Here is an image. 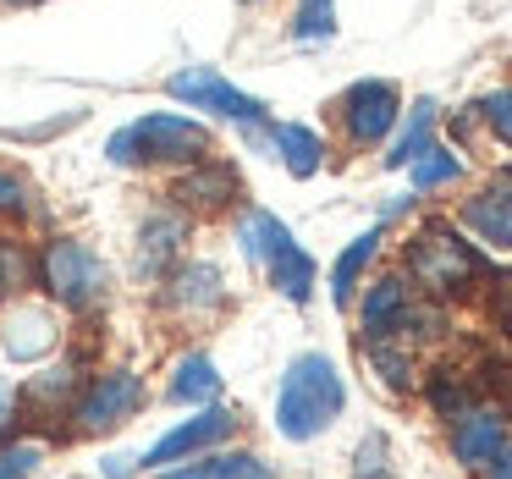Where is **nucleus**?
Instances as JSON below:
<instances>
[{
	"mask_svg": "<svg viewBox=\"0 0 512 479\" xmlns=\"http://www.w3.org/2000/svg\"><path fill=\"white\" fill-rule=\"evenodd\" d=\"M402 276L413 281V292H424L430 303H457L474 298L496 270H490L485 248L474 243L468 232H457L452 221H419L402 248Z\"/></svg>",
	"mask_w": 512,
	"mask_h": 479,
	"instance_id": "nucleus-1",
	"label": "nucleus"
},
{
	"mask_svg": "<svg viewBox=\"0 0 512 479\" xmlns=\"http://www.w3.org/2000/svg\"><path fill=\"white\" fill-rule=\"evenodd\" d=\"M215 155V138L199 116L188 111H149L133 116L127 127H116L105 138V160L122 171H144V166H166V171H188L199 160Z\"/></svg>",
	"mask_w": 512,
	"mask_h": 479,
	"instance_id": "nucleus-2",
	"label": "nucleus"
},
{
	"mask_svg": "<svg viewBox=\"0 0 512 479\" xmlns=\"http://www.w3.org/2000/svg\"><path fill=\"white\" fill-rule=\"evenodd\" d=\"M347 408V380L325 353H298L276 391V430L287 441H320Z\"/></svg>",
	"mask_w": 512,
	"mask_h": 479,
	"instance_id": "nucleus-3",
	"label": "nucleus"
},
{
	"mask_svg": "<svg viewBox=\"0 0 512 479\" xmlns=\"http://www.w3.org/2000/svg\"><path fill=\"white\" fill-rule=\"evenodd\" d=\"M34 287L45 292L56 309L89 314V309H100L105 292H111V270H105V259L94 254L83 237L56 232L34 248Z\"/></svg>",
	"mask_w": 512,
	"mask_h": 479,
	"instance_id": "nucleus-4",
	"label": "nucleus"
},
{
	"mask_svg": "<svg viewBox=\"0 0 512 479\" xmlns=\"http://www.w3.org/2000/svg\"><path fill=\"white\" fill-rule=\"evenodd\" d=\"M166 94L188 111H204L215 122H232V127H270V105L243 94L221 67H182L166 78Z\"/></svg>",
	"mask_w": 512,
	"mask_h": 479,
	"instance_id": "nucleus-5",
	"label": "nucleus"
},
{
	"mask_svg": "<svg viewBox=\"0 0 512 479\" xmlns=\"http://www.w3.org/2000/svg\"><path fill=\"white\" fill-rule=\"evenodd\" d=\"M331 116H336V127H342V138L353 149H375V144H386L402 122V89L391 78H358L336 94Z\"/></svg>",
	"mask_w": 512,
	"mask_h": 479,
	"instance_id": "nucleus-6",
	"label": "nucleus"
},
{
	"mask_svg": "<svg viewBox=\"0 0 512 479\" xmlns=\"http://www.w3.org/2000/svg\"><path fill=\"white\" fill-rule=\"evenodd\" d=\"M232 435H237V413L221 408V402H204L193 419L171 424V430L160 435V441L149 446L144 457H138V468H149V474H166V468L193 463V457H204V452H215V446H226Z\"/></svg>",
	"mask_w": 512,
	"mask_h": 479,
	"instance_id": "nucleus-7",
	"label": "nucleus"
},
{
	"mask_svg": "<svg viewBox=\"0 0 512 479\" xmlns=\"http://www.w3.org/2000/svg\"><path fill=\"white\" fill-rule=\"evenodd\" d=\"M138 402H144V375H133V369H100V375L83 386V397L72 402V430L78 435H105L116 430V424L127 419V413H138Z\"/></svg>",
	"mask_w": 512,
	"mask_h": 479,
	"instance_id": "nucleus-8",
	"label": "nucleus"
},
{
	"mask_svg": "<svg viewBox=\"0 0 512 479\" xmlns=\"http://www.w3.org/2000/svg\"><path fill=\"white\" fill-rule=\"evenodd\" d=\"M507 441H512L507 408H496V402H474V408H463L457 419H446V446H452V463L468 468V474H485Z\"/></svg>",
	"mask_w": 512,
	"mask_h": 479,
	"instance_id": "nucleus-9",
	"label": "nucleus"
},
{
	"mask_svg": "<svg viewBox=\"0 0 512 479\" xmlns=\"http://www.w3.org/2000/svg\"><path fill=\"white\" fill-rule=\"evenodd\" d=\"M358 342H386V336H402L413 320V281L402 276H375L369 287H358Z\"/></svg>",
	"mask_w": 512,
	"mask_h": 479,
	"instance_id": "nucleus-10",
	"label": "nucleus"
},
{
	"mask_svg": "<svg viewBox=\"0 0 512 479\" xmlns=\"http://www.w3.org/2000/svg\"><path fill=\"white\" fill-rule=\"evenodd\" d=\"M0 347L17 364H39L61 347V314L50 303H28V298L6 303L0 309Z\"/></svg>",
	"mask_w": 512,
	"mask_h": 479,
	"instance_id": "nucleus-11",
	"label": "nucleus"
},
{
	"mask_svg": "<svg viewBox=\"0 0 512 479\" xmlns=\"http://www.w3.org/2000/svg\"><path fill=\"white\" fill-rule=\"evenodd\" d=\"M243 199V177H237V166H226V160H199V166H188L177 177V188H171V204L177 210H232V204Z\"/></svg>",
	"mask_w": 512,
	"mask_h": 479,
	"instance_id": "nucleus-12",
	"label": "nucleus"
},
{
	"mask_svg": "<svg viewBox=\"0 0 512 479\" xmlns=\"http://www.w3.org/2000/svg\"><path fill=\"white\" fill-rule=\"evenodd\" d=\"M182 237H188V210L177 204H160L149 210L144 232H138V276H171V259L182 254Z\"/></svg>",
	"mask_w": 512,
	"mask_h": 479,
	"instance_id": "nucleus-13",
	"label": "nucleus"
},
{
	"mask_svg": "<svg viewBox=\"0 0 512 479\" xmlns=\"http://www.w3.org/2000/svg\"><path fill=\"white\" fill-rule=\"evenodd\" d=\"M221 303H226L221 265H210V259L177 265V270L166 276V309H171V314H215Z\"/></svg>",
	"mask_w": 512,
	"mask_h": 479,
	"instance_id": "nucleus-14",
	"label": "nucleus"
},
{
	"mask_svg": "<svg viewBox=\"0 0 512 479\" xmlns=\"http://www.w3.org/2000/svg\"><path fill=\"white\" fill-rule=\"evenodd\" d=\"M457 221H463V232L474 237L479 248H507L512 243V193L501 188V182H490L474 199H463Z\"/></svg>",
	"mask_w": 512,
	"mask_h": 479,
	"instance_id": "nucleus-15",
	"label": "nucleus"
},
{
	"mask_svg": "<svg viewBox=\"0 0 512 479\" xmlns=\"http://www.w3.org/2000/svg\"><path fill=\"white\" fill-rule=\"evenodd\" d=\"M435 127H441V105L424 94V100H413L408 111H402L397 133L386 138V155H380V166H386V171H408L413 160H419L424 149L435 144Z\"/></svg>",
	"mask_w": 512,
	"mask_h": 479,
	"instance_id": "nucleus-16",
	"label": "nucleus"
},
{
	"mask_svg": "<svg viewBox=\"0 0 512 479\" xmlns=\"http://www.w3.org/2000/svg\"><path fill=\"white\" fill-rule=\"evenodd\" d=\"M270 155L281 160V171L298 182L325 171V138L309 122H270Z\"/></svg>",
	"mask_w": 512,
	"mask_h": 479,
	"instance_id": "nucleus-17",
	"label": "nucleus"
},
{
	"mask_svg": "<svg viewBox=\"0 0 512 479\" xmlns=\"http://www.w3.org/2000/svg\"><path fill=\"white\" fill-rule=\"evenodd\" d=\"M237 243H243V254H248V265H259L265 270L276 254H287L298 237H292V226L281 221L276 210H259V204H243L237 210Z\"/></svg>",
	"mask_w": 512,
	"mask_h": 479,
	"instance_id": "nucleus-18",
	"label": "nucleus"
},
{
	"mask_svg": "<svg viewBox=\"0 0 512 479\" xmlns=\"http://www.w3.org/2000/svg\"><path fill=\"white\" fill-rule=\"evenodd\" d=\"M23 397H28V408L45 413V419H72V402L83 397V364L72 358V364H56V369H45V375H34L23 386Z\"/></svg>",
	"mask_w": 512,
	"mask_h": 479,
	"instance_id": "nucleus-19",
	"label": "nucleus"
},
{
	"mask_svg": "<svg viewBox=\"0 0 512 479\" xmlns=\"http://www.w3.org/2000/svg\"><path fill=\"white\" fill-rule=\"evenodd\" d=\"M380 243H386V226H369V232H358L353 243L336 254V265H331V303H336V309H347V303L358 298V287H364V270L375 265Z\"/></svg>",
	"mask_w": 512,
	"mask_h": 479,
	"instance_id": "nucleus-20",
	"label": "nucleus"
},
{
	"mask_svg": "<svg viewBox=\"0 0 512 479\" xmlns=\"http://www.w3.org/2000/svg\"><path fill=\"white\" fill-rule=\"evenodd\" d=\"M155 479H276V468L259 452H221V446H215V452L193 457V463H177Z\"/></svg>",
	"mask_w": 512,
	"mask_h": 479,
	"instance_id": "nucleus-21",
	"label": "nucleus"
},
{
	"mask_svg": "<svg viewBox=\"0 0 512 479\" xmlns=\"http://www.w3.org/2000/svg\"><path fill=\"white\" fill-rule=\"evenodd\" d=\"M166 402H182V408H204V402H221V369H215L210 353H188L177 358L166 380Z\"/></svg>",
	"mask_w": 512,
	"mask_h": 479,
	"instance_id": "nucleus-22",
	"label": "nucleus"
},
{
	"mask_svg": "<svg viewBox=\"0 0 512 479\" xmlns=\"http://www.w3.org/2000/svg\"><path fill=\"white\" fill-rule=\"evenodd\" d=\"M314 276H320V270H314V259H309V248H303V243H292L287 254H276L265 265V281L287 303H309L314 298Z\"/></svg>",
	"mask_w": 512,
	"mask_h": 479,
	"instance_id": "nucleus-23",
	"label": "nucleus"
},
{
	"mask_svg": "<svg viewBox=\"0 0 512 479\" xmlns=\"http://www.w3.org/2000/svg\"><path fill=\"white\" fill-rule=\"evenodd\" d=\"M364 358H369V369L380 375V386L386 391H413V380H419V364H413V353H408V342L402 336H386V342H364Z\"/></svg>",
	"mask_w": 512,
	"mask_h": 479,
	"instance_id": "nucleus-24",
	"label": "nucleus"
},
{
	"mask_svg": "<svg viewBox=\"0 0 512 479\" xmlns=\"http://www.w3.org/2000/svg\"><path fill=\"white\" fill-rule=\"evenodd\" d=\"M28 287H34V248H28L23 237L0 232V309L17 303Z\"/></svg>",
	"mask_w": 512,
	"mask_h": 479,
	"instance_id": "nucleus-25",
	"label": "nucleus"
},
{
	"mask_svg": "<svg viewBox=\"0 0 512 479\" xmlns=\"http://www.w3.org/2000/svg\"><path fill=\"white\" fill-rule=\"evenodd\" d=\"M408 182H413V193H441V188H452V182H463V160H457V149L430 144L408 166Z\"/></svg>",
	"mask_w": 512,
	"mask_h": 479,
	"instance_id": "nucleus-26",
	"label": "nucleus"
},
{
	"mask_svg": "<svg viewBox=\"0 0 512 479\" xmlns=\"http://www.w3.org/2000/svg\"><path fill=\"white\" fill-rule=\"evenodd\" d=\"M287 34H292V45H331L336 39V0H298Z\"/></svg>",
	"mask_w": 512,
	"mask_h": 479,
	"instance_id": "nucleus-27",
	"label": "nucleus"
},
{
	"mask_svg": "<svg viewBox=\"0 0 512 479\" xmlns=\"http://www.w3.org/2000/svg\"><path fill=\"white\" fill-rule=\"evenodd\" d=\"M39 463H45V441H34V435L0 441V479H34Z\"/></svg>",
	"mask_w": 512,
	"mask_h": 479,
	"instance_id": "nucleus-28",
	"label": "nucleus"
},
{
	"mask_svg": "<svg viewBox=\"0 0 512 479\" xmlns=\"http://www.w3.org/2000/svg\"><path fill=\"white\" fill-rule=\"evenodd\" d=\"M424 397H430V408L441 413V419H457L463 408H474V402H479L474 391L463 386V380H452V369H441V375H435L430 386H424Z\"/></svg>",
	"mask_w": 512,
	"mask_h": 479,
	"instance_id": "nucleus-29",
	"label": "nucleus"
},
{
	"mask_svg": "<svg viewBox=\"0 0 512 479\" xmlns=\"http://www.w3.org/2000/svg\"><path fill=\"white\" fill-rule=\"evenodd\" d=\"M474 111H479V122H485V133L512 149V83L507 89H490L485 100H474Z\"/></svg>",
	"mask_w": 512,
	"mask_h": 479,
	"instance_id": "nucleus-30",
	"label": "nucleus"
},
{
	"mask_svg": "<svg viewBox=\"0 0 512 479\" xmlns=\"http://www.w3.org/2000/svg\"><path fill=\"white\" fill-rule=\"evenodd\" d=\"M0 215H6V221H17V215H34V193H28V182L17 177L12 166H0Z\"/></svg>",
	"mask_w": 512,
	"mask_h": 479,
	"instance_id": "nucleus-31",
	"label": "nucleus"
},
{
	"mask_svg": "<svg viewBox=\"0 0 512 479\" xmlns=\"http://www.w3.org/2000/svg\"><path fill=\"white\" fill-rule=\"evenodd\" d=\"M485 303H490V320H496V331L512 336V270H501V276L485 281Z\"/></svg>",
	"mask_w": 512,
	"mask_h": 479,
	"instance_id": "nucleus-32",
	"label": "nucleus"
},
{
	"mask_svg": "<svg viewBox=\"0 0 512 479\" xmlns=\"http://www.w3.org/2000/svg\"><path fill=\"white\" fill-rule=\"evenodd\" d=\"M386 435H369L364 446H358V468H353V479H386Z\"/></svg>",
	"mask_w": 512,
	"mask_h": 479,
	"instance_id": "nucleus-33",
	"label": "nucleus"
},
{
	"mask_svg": "<svg viewBox=\"0 0 512 479\" xmlns=\"http://www.w3.org/2000/svg\"><path fill=\"white\" fill-rule=\"evenodd\" d=\"M17 386L6 375H0V441H12V430H17Z\"/></svg>",
	"mask_w": 512,
	"mask_h": 479,
	"instance_id": "nucleus-34",
	"label": "nucleus"
},
{
	"mask_svg": "<svg viewBox=\"0 0 512 479\" xmlns=\"http://www.w3.org/2000/svg\"><path fill=\"white\" fill-rule=\"evenodd\" d=\"M100 474H105V479H133V474H138V457H133V452H111Z\"/></svg>",
	"mask_w": 512,
	"mask_h": 479,
	"instance_id": "nucleus-35",
	"label": "nucleus"
},
{
	"mask_svg": "<svg viewBox=\"0 0 512 479\" xmlns=\"http://www.w3.org/2000/svg\"><path fill=\"white\" fill-rule=\"evenodd\" d=\"M413 199H419V193H397L391 204H380V226H386V221H397V215H408V210H413Z\"/></svg>",
	"mask_w": 512,
	"mask_h": 479,
	"instance_id": "nucleus-36",
	"label": "nucleus"
},
{
	"mask_svg": "<svg viewBox=\"0 0 512 479\" xmlns=\"http://www.w3.org/2000/svg\"><path fill=\"white\" fill-rule=\"evenodd\" d=\"M485 479H512V441H507V446H501V452H496V463L485 468Z\"/></svg>",
	"mask_w": 512,
	"mask_h": 479,
	"instance_id": "nucleus-37",
	"label": "nucleus"
},
{
	"mask_svg": "<svg viewBox=\"0 0 512 479\" xmlns=\"http://www.w3.org/2000/svg\"><path fill=\"white\" fill-rule=\"evenodd\" d=\"M496 182H501V188H507V193H512V166H507V171H501V177H496Z\"/></svg>",
	"mask_w": 512,
	"mask_h": 479,
	"instance_id": "nucleus-38",
	"label": "nucleus"
},
{
	"mask_svg": "<svg viewBox=\"0 0 512 479\" xmlns=\"http://www.w3.org/2000/svg\"><path fill=\"white\" fill-rule=\"evenodd\" d=\"M0 6H39V0H0Z\"/></svg>",
	"mask_w": 512,
	"mask_h": 479,
	"instance_id": "nucleus-39",
	"label": "nucleus"
},
{
	"mask_svg": "<svg viewBox=\"0 0 512 479\" xmlns=\"http://www.w3.org/2000/svg\"><path fill=\"white\" fill-rule=\"evenodd\" d=\"M507 419H512V386H507Z\"/></svg>",
	"mask_w": 512,
	"mask_h": 479,
	"instance_id": "nucleus-40",
	"label": "nucleus"
},
{
	"mask_svg": "<svg viewBox=\"0 0 512 479\" xmlns=\"http://www.w3.org/2000/svg\"><path fill=\"white\" fill-rule=\"evenodd\" d=\"M507 248H512V243H507Z\"/></svg>",
	"mask_w": 512,
	"mask_h": 479,
	"instance_id": "nucleus-41",
	"label": "nucleus"
}]
</instances>
